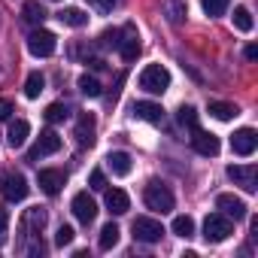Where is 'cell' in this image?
<instances>
[{
  "label": "cell",
  "mask_w": 258,
  "mask_h": 258,
  "mask_svg": "<svg viewBox=\"0 0 258 258\" xmlns=\"http://www.w3.org/2000/svg\"><path fill=\"white\" fill-rule=\"evenodd\" d=\"M55 49H58V37H55L52 31H46V28L31 31V37H28V52H31L34 58H49V55H55Z\"/></svg>",
  "instance_id": "cell-4"
},
{
  "label": "cell",
  "mask_w": 258,
  "mask_h": 258,
  "mask_svg": "<svg viewBox=\"0 0 258 258\" xmlns=\"http://www.w3.org/2000/svg\"><path fill=\"white\" fill-rule=\"evenodd\" d=\"M131 228H134V237L140 243H158L164 237V225L158 219H149V216H137Z\"/></svg>",
  "instance_id": "cell-6"
},
{
  "label": "cell",
  "mask_w": 258,
  "mask_h": 258,
  "mask_svg": "<svg viewBox=\"0 0 258 258\" xmlns=\"http://www.w3.org/2000/svg\"><path fill=\"white\" fill-rule=\"evenodd\" d=\"M140 88L149 91V94H164V91L170 88V73H167V67H161V64L143 67V73H140Z\"/></svg>",
  "instance_id": "cell-1"
},
{
  "label": "cell",
  "mask_w": 258,
  "mask_h": 258,
  "mask_svg": "<svg viewBox=\"0 0 258 258\" xmlns=\"http://www.w3.org/2000/svg\"><path fill=\"white\" fill-rule=\"evenodd\" d=\"M191 149L204 158H216L219 155V137L210 134V131H201V127H195L191 131Z\"/></svg>",
  "instance_id": "cell-9"
},
{
  "label": "cell",
  "mask_w": 258,
  "mask_h": 258,
  "mask_svg": "<svg viewBox=\"0 0 258 258\" xmlns=\"http://www.w3.org/2000/svg\"><path fill=\"white\" fill-rule=\"evenodd\" d=\"M73 137H76V143H79V146H91V143H94V115H91V112L79 115Z\"/></svg>",
  "instance_id": "cell-16"
},
{
  "label": "cell",
  "mask_w": 258,
  "mask_h": 258,
  "mask_svg": "<svg viewBox=\"0 0 258 258\" xmlns=\"http://www.w3.org/2000/svg\"><path fill=\"white\" fill-rule=\"evenodd\" d=\"M22 16H25V22H28V25H43V22H46V10H43L40 0H25Z\"/></svg>",
  "instance_id": "cell-20"
},
{
  "label": "cell",
  "mask_w": 258,
  "mask_h": 258,
  "mask_svg": "<svg viewBox=\"0 0 258 258\" xmlns=\"http://www.w3.org/2000/svg\"><path fill=\"white\" fill-rule=\"evenodd\" d=\"M40 188L46 191V195H58L61 188H64V182H67V176H64V170H58V167H46V170H40Z\"/></svg>",
  "instance_id": "cell-14"
},
{
  "label": "cell",
  "mask_w": 258,
  "mask_h": 258,
  "mask_svg": "<svg viewBox=\"0 0 258 258\" xmlns=\"http://www.w3.org/2000/svg\"><path fill=\"white\" fill-rule=\"evenodd\" d=\"M73 237H76V231H73L70 225H61V228H58V234H55V246H61V249H64V246H70V243H73Z\"/></svg>",
  "instance_id": "cell-33"
},
{
  "label": "cell",
  "mask_w": 258,
  "mask_h": 258,
  "mask_svg": "<svg viewBox=\"0 0 258 258\" xmlns=\"http://www.w3.org/2000/svg\"><path fill=\"white\" fill-rule=\"evenodd\" d=\"M170 228H173L176 237H185V240H188V237L195 234V219H191V216H176Z\"/></svg>",
  "instance_id": "cell-27"
},
{
  "label": "cell",
  "mask_w": 258,
  "mask_h": 258,
  "mask_svg": "<svg viewBox=\"0 0 258 258\" xmlns=\"http://www.w3.org/2000/svg\"><path fill=\"white\" fill-rule=\"evenodd\" d=\"M210 115H213V118H219V121H231L234 115H240V109H237L234 103H225V100H213V103H210Z\"/></svg>",
  "instance_id": "cell-22"
},
{
  "label": "cell",
  "mask_w": 258,
  "mask_h": 258,
  "mask_svg": "<svg viewBox=\"0 0 258 258\" xmlns=\"http://www.w3.org/2000/svg\"><path fill=\"white\" fill-rule=\"evenodd\" d=\"M127 207H131V201H127V195H124L121 188H109V191H106V210H109L112 216L127 213Z\"/></svg>",
  "instance_id": "cell-18"
},
{
  "label": "cell",
  "mask_w": 258,
  "mask_h": 258,
  "mask_svg": "<svg viewBox=\"0 0 258 258\" xmlns=\"http://www.w3.org/2000/svg\"><path fill=\"white\" fill-rule=\"evenodd\" d=\"M216 210H219L222 216L234 219V222H240V219H246V216H249V213H246L243 198H237V195H219V198H216Z\"/></svg>",
  "instance_id": "cell-12"
},
{
  "label": "cell",
  "mask_w": 258,
  "mask_h": 258,
  "mask_svg": "<svg viewBox=\"0 0 258 258\" xmlns=\"http://www.w3.org/2000/svg\"><path fill=\"white\" fill-rule=\"evenodd\" d=\"M43 85H46V79H43V73H31V76L25 79V97H31V100H37V97L43 94Z\"/></svg>",
  "instance_id": "cell-24"
},
{
  "label": "cell",
  "mask_w": 258,
  "mask_h": 258,
  "mask_svg": "<svg viewBox=\"0 0 258 258\" xmlns=\"http://www.w3.org/2000/svg\"><path fill=\"white\" fill-rule=\"evenodd\" d=\"M79 91L85 94V97H100V91H103V85L94 79V76H88V73H82L79 76Z\"/></svg>",
  "instance_id": "cell-26"
},
{
  "label": "cell",
  "mask_w": 258,
  "mask_h": 258,
  "mask_svg": "<svg viewBox=\"0 0 258 258\" xmlns=\"http://www.w3.org/2000/svg\"><path fill=\"white\" fill-rule=\"evenodd\" d=\"M134 115L143 118V121H152V124H161V121H164L161 103H152V100H137V103H134Z\"/></svg>",
  "instance_id": "cell-15"
},
{
  "label": "cell",
  "mask_w": 258,
  "mask_h": 258,
  "mask_svg": "<svg viewBox=\"0 0 258 258\" xmlns=\"http://www.w3.org/2000/svg\"><path fill=\"white\" fill-rule=\"evenodd\" d=\"M115 49L121 52L124 61H137V55H140V40H137V31H134L131 25H124V28L118 31V46H115Z\"/></svg>",
  "instance_id": "cell-11"
},
{
  "label": "cell",
  "mask_w": 258,
  "mask_h": 258,
  "mask_svg": "<svg viewBox=\"0 0 258 258\" xmlns=\"http://www.w3.org/2000/svg\"><path fill=\"white\" fill-rule=\"evenodd\" d=\"M164 7H167V22L170 25H179L182 16H185V7L179 4V0H164Z\"/></svg>",
  "instance_id": "cell-32"
},
{
  "label": "cell",
  "mask_w": 258,
  "mask_h": 258,
  "mask_svg": "<svg viewBox=\"0 0 258 258\" xmlns=\"http://www.w3.org/2000/svg\"><path fill=\"white\" fill-rule=\"evenodd\" d=\"M58 19H61V25H67V28H85V25H88V16H85L82 10H76V7L61 10Z\"/></svg>",
  "instance_id": "cell-21"
},
{
  "label": "cell",
  "mask_w": 258,
  "mask_h": 258,
  "mask_svg": "<svg viewBox=\"0 0 258 258\" xmlns=\"http://www.w3.org/2000/svg\"><path fill=\"white\" fill-rule=\"evenodd\" d=\"M255 146H258V134L252 131V127H240V131H234V137H231V149H234V155H252L255 152Z\"/></svg>",
  "instance_id": "cell-13"
},
{
  "label": "cell",
  "mask_w": 258,
  "mask_h": 258,
  "mask_svg": "<svg viewBox=\"0 0 258 258\" xmlns=\"http://www.w3.org/2000/svg\"><path fill=\"white\" fill-rule=\"evenodd\" d=\"M118 234H121L118 225H115V222H106V225L100 228V240H97V246H100L103 252H109V249L118 243Z\"/></svg>",
  "instance_id": "cell-23"
},
{
  "label": "cell",
  "mask_w": 258,
  "mask_h": 258,
  "mask_svg": "<svg viewBox=\"0 0 258 258\" xmlns=\"http://www.w3.org/2000/svg\"><path fill=\"white\" fill-rule=\"evenodd\" d=\"M7 228H10V216H7L4 210H0V237L7 234Z\"/></svg>",
  "instance_id": "cell-37"
},
{
  "label": "cell",
  "mask_w": 258,
  "mask_h": 258,
  "mask_svg": "<svg viewBox=\"0 0 258 258\" xmlns=\"http://www.w3.org/2000/svg\"><path fill=\"white\" fill-rule=\"evenodd\" d=\"M13 112H16L13 100H7V97H0V121H7V118H10Z\"/></svg>",
  "instance_id": "cell-35"
},
{
  "label": "cell",
  "mask_w": 258,
  "mask_h": 258,
  "mask_svg": "<svg viewBox=\"0 0 258 258\" xmlns=\"http://www.w3.org/2000/svg\"><path fill=\"white\" fill-rule=\"evenodd\" d=\"M143 201H146V207L149 210H155V213H170L173 210V191L167 188V185H161V182H149L146 185V191H143Z\"/></svg>",
  "instance_id": "cell-3"
},
{
  "label": "cell",
  "mask_w": 258,
  "mask_h": 258,
  "mask_svg": "<svg viewBox=\"0 0 258 258\" xmlns=\"http://www.w3.org/2000/svg\"><path fill=\"white\" fill-rule=\"evenodd\" d=\"M106 167L115 173V176H127V173H131V155H127V152H109L106 155Z\"/></svg>",
  "instance_id": "cell-17"
},
{
  "label": "cell",
  "mask_w": 258,
  "mask_h": 258,
  "mask_svg": "<svg viewBox=\"0 0 258 258\" xmlns=\"http://www.w3.org/2000/svg\"><path fill=\"white\" fill-rule=\"evenodd\" d=\"M228 4H231V0H201V7H204V13H207L210 19H216V16H225Z\"/></svg>",
  "instance_id": "cell-31"
},
{
  "label": "cell",
  "mask_w": 258,
  "mask_h": 258,
  "mask_svg": "<svg viewBox=\"0 0 258 258\" xmlns=\"http://www.w3.org/2000/svg\"><path fill=\"white\" fill-rule=\"evenodd\" d=\"M88 4H91L97 13H109V10L115 7V0H88Z\"/></svg>",
  "instance_id": "cell-36"
},
{
  "label": "cell",
  "mask_w": 258,
  "mask_h": 258,
  "mask_svg": "<svg viewBox=\"0 0 258 258\" xmlns=\"http://www.w3.org/2000/svg\"><path fill=\"white\" fill-rule=\"evenodd\" d=\"M58 149H61V137H58L55 131H43V134L37 137V143L31 146V152H28V161H37V158L55 155Z\"/></svg>",
  "instance_id": "cell-8"
},
{
  "label": "cell",
  "mask_w": 258,
  "mask_h": 258,
  "mask_svg": "<svg viewBox=\"0 0 258 258\" xmlns=\"http://www.w3.org/2000/svg\"><path fill=\"white\" fill-rule=\"evenodd\" d=\"M231 19H234V28H237V31H243V34H249V31H252V13H249L246 7H237Z\"/></svg>",
  "instance_id": "cell-28"
},
{
  "label": "cell",
  "mask_w": 258,
  "mask_h": 258,
  "mask_svg": "<svg viewBox=\"0 0 258 258\" xmlns=\"http://www.w3.org/2000/svg\"><path fill=\"white\" fill-rule=\"evenodd\" d=\"M176 121H179L182 127H188V131H195V127H198V109H195V106H179Z\"/></svg>",
  "instance_id": "cell-29"
},
{
  "label": "cell",
  "mask_w": 258,
  "mask_h": 258,
  "mask_svg": "<svg viewBox=\"0 0 258 258\" xmlns=\"http://www.w3.org/2000/svg\"><path fill=\"white\" fill-rule=\"evenodd\" d=\"M70 210H73V216H76L82 225H91V222L97 219V204H94V198H91L88 191H79V195L73 198Z\"/></svg>",
  "instance_id": "cell-10"
},
{
  "label": "cell",
  "mask_w": 258,
  "mask_h": 258,
  "mask_svg": "<svg viewBox=\"0 0 258 258\" xmlns=\"http://www.w3.org/2000/svg\"><path fill=\"white\" fill-rule=\"evenodd\" d=\"M88 185H91L94 191H103V188H106V176H103V170H91V176H88Z\"/></svg>",
  "instance_id": "cell-34"
},
{
  "label": "cell",
  "mask_w": 258,
  "mask_h": 258,
  "mask_svg": "<svg viewBox=\"0 0 258 258\" xmlns=\"http://www.w3.org/2000/svg\"><path fill=\"white\" fill-rule=\"evenodd\" d=\"M25 225L31 228V231H43L46 228V210H40V207H31L28 213H25Z\"/></svg>",
  "instance_id": "cell-25"
},
{
  "label": "cell",
  "mask_w": 258,
  "mask_h": 258,
  "mask_svg": "<svg viewBox=\"0 0 258 258\" xmlns=\"http://www.w3.org/2000/svg\"><path fill=\"white\" fill-rule=\"evenodd\" d=\"M28 134H31V124H28L25 118H16V121L10 124V134H7V140H10V146H13V149H19V146H25Z\"/></svg>",
  "instance_id": "cell-19"
},
{
  "label": "cell",
  "mask_w": 258,
  "mask_h": 258,
  "mask_svg": "<svg viewBox=\"0 0 258 258\" xmlns=\"http://www.w3.org/2000/svg\"><path fill=\"white\" fill-rule=\"evenodd\" d=\"M246 58L255 61V58H258V46H246Z\"/></svg>",
  "instance_id": "cell-38"
},
{
  "label": "cell",
  "mask_w": 258,
  "mask_h": 258,
  "mask_svg": "<svg viewBox=\"0 0 258 258\" xmlns=\"http://www.w3.org/2000/svg\"><path fill=\"white\" fill-rule=\"evenodd\" d=\"M67 115H70L67 103H49V106H46V121H49V124H58V121H64Z\"/></svg>",
  "instance_id": "cell-30"
},
{
  "label": "cell",
  "mask_w": 258,
  "mask_h": 258,
  "mask_svg": "<svg viewBox=\"0 0 258 258\" xmlns=\"http://www.w3.org/2000/svg\"><path fill=\"white\" fill-rule=\"evenodd\" d=\"M234 234V222L222 213H210L204 219V240L207 243H225L228 237Z\"/></svg>",
  "instance_id": "cell-2"
},
{
  "label": "cell",
  "mask_w": 258,
  "mask_h": 258,
  "mask_svg": "<svg viewBox=\"0 0 258 258\" xmlns=\"http://www.w3.org/2000/svg\"><path fill=\"white\" fill-rule=\"evenodd\" d=\"M0 195H4L10 204H19L28 198V179L22 173H4L0 176Z\"/></svg>",
  "instance_id": "cell-5"
},
{
  "label": "cell",
  "mask_w": 258,
  "mask_h": 258,
  "mask_svg": "<svg viewBox=\"0 0 258 258\" xmlns=\"http://www.w3.org/2000/svg\"><path fill=\"white\" fill-rule=\"evenodd\" d=\"M228 179H234L243 191H255L258 188V167L255 164H231Z\"/></svg>",
  "instance_id": "cell-7"
}]
</instances>
